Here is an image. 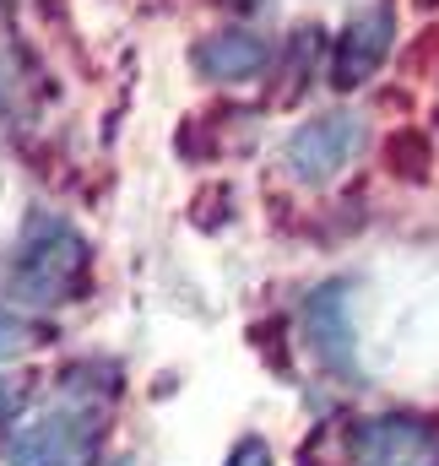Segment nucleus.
<instances>
[{
    "label": "nucleus",
    "instance_id": "f257e3e1",
    "mask_svg": "<svg viewBox=\"0 0 439 466\" xmlns=\"http://www.w3.org/2000/svg\"><path fill=\"white\" fill-rule=\"evenodd\" d=\"M93 249L66 218H33L11 255V299L22 309H60L82 299Z\"/></svg>",
    "mask_w": 439,
    "mask_h": 466
},
{
    "label": "nucleus",
    "instance_id": "f03ea898",
    "mask_svg": "<svg viewBox=\"0 0 439 466\" xmlns=\"http://www.w3.org/2000/svg\"><path fill=\"white\" fill-rule=\"evenodd\" d=\"M98 456H104V418L82 401H60L38 412L5 440L11 466H98Z\"/></svg>",
    "mask_w": 439,
    "mask_h": 466
},
{
    "label": "nucleus",
    "instance_id": "7ed1b4c3",
    "mask_svg": "<svg viewBox=\"0 0 439 466\" xmlns=\"http://www.w3.org/2000/svg\"><path fill=\"white\" fill-rule=\"evenodd\" d=\"M336 466H439V429L402 412L352 418L336 429Z\"/></svg>",
    "mask_w": 439,
    "mask_h": 466
},
{
    "label": "nucleus",
    "instance_id": "20e7f679",
    "mask_svg": "<svg viewBox=\"0 0 439 466\" xmlns=\"http://www.w3.org/2000/svg\"><path fill=\"white\" fill-rule=\"evenodd\" d=\"M363 147V119L358 115H321V119H304L288 147H282V163L299 185H331Z\"/></svg>",
    "mask_w": 439,
    "mask_h": 466
},
{
    "label": "nucleus",
    "instance_id": "39448f33",
    "mask_svg": "<svg viewBox=\"0 0 439 466\" xmlns=\"http://www.w3.org/2000/svg\"><path fill=\"white\" fill-rule=\"evenodd\" d=\"M391 44H396V5H391V0L363 5V11L336 33L331 82H336V87H358V82H369V76L385 66Z\"/></svg>",
    "mask_w": 439,
    "mask_h": 466
},
{
    "label": "nucleus",
    "instance_id": "423d86ee",
    "mask_svg": "<svg viewBox=\"0 0 439 466\" xmlns=\"http://www.w3.org/2000/svg\"><path fill=\"white\" fill-rule=\"evenodd\" d=\"M190 66L207 82H255L271 66V44L260 33H250V27H222V33L201 38L190 49Z\"/></svg>",
    "mask_w": 439,
    "mask_h": 466
},
{
    "label": "nucleus",
    "instance_id": "0eeeda50",
    "mask_svg": "<svg viewBox=\"0 0 439 466\" xmlns=\"http://www.w3.org/2000/svg\"><path fill=\"white\" fill-rule=\"evenodd\" d=\"M304 331L321 352L326 369H347L352 374V320H347V288L331 282L304 304Z\"/></svg>",
    "mask_w": 439,
    "mask_h": 466
},
{
    "label": "nucleus",
    "instance_id": "6e6552de",
    "mask_svg": "<svg viewBox=\"0 0 439 466\" xmlns=\"http://www.w3.org/2000/svg\"><path fill=\"white\" fill-rule=\"evenodd\" d=\"M228 466H277V456H271V445H266V440L244 434V440L228 451Z\"/></svg>",
    "mask_w": 439,
    "mask_h": 466
},
{
    "label": "nucleus",
    "instance_id": "1a4fd4ad",
    "mask_svg": "<svg viewBox=\"0 0 439 466\" xmlns=\"http://www.w3.org/2000/svg\"><path fill=\"white\" fill-rule=\"evenodd\" d=\"M27 348H33V331H27L16 315L0 309V358H16V352H27Z\"/></svg>",
    "mask_w": 439,
    "mask_h": 466
},
{
    "label": "nucleus",
    "instance_id": "9d476101",
    "mask_svg": "<svg viewBox=\"0 0 439 466\" xmlns=\"http://www.w3.org/2000/svg\"><path fill=\"white\" fill-rule=\"evenodd\" d=\"M22 407H27V385H16V380H0V423H11Z\"/></svg>",
    "mask_w": 439,
    "mask_h": 466
}]
</instances>
